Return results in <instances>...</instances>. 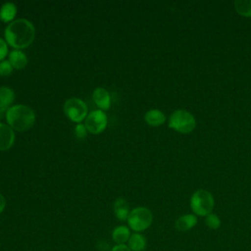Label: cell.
<instances>
[{
  "label": "cell",
  "instance_id": "6da1fadb",
  "mask_svg": "<svg viewBox=\"0 0 251 251\" xmlns=\"http://www.w3.org/2000/svg\"><path fill=\"white\" fill-rule=\"evenodd\" d=\"M5 40L14 49L22 50L27 48L35 38V27L33 24L24 18L14 20L5 28Z\"/></svg>",
  "mask_w": 251,
  "mask_h": 251
},
{
  "label": "cell",
  "instance_id": "7a4b0ae2",
  "mask_svg": "<svg viewBox=\"0 0 251 251\" xmlns=\"http://www.w3.org/2000/svg\"><path fill=\"white\" fill-rule=\"evenodd\" d=\"M8 126L17 131H26L35 123V113L27 105L17 104L10 107L5 114Z\"/></svg>",
  "mask_w": 251,
  "mask_h": 251
},
{
  "label": "cell",
  "instance_id": "3957f363",
  "mask_svg": "<svg viewBox=\"0 0 251 251\" xmlns=\"http://www.w3.org/2000/svg\"><path fill=\"white\" fill-rule=\"evenodd\" d=\"M215 200L208 190L198 189L190 197V208L195 216L206 217L213 213Z\"/></svg>",
  "mask_w": 251,
  "mask_h": 251
},
{
  "label": "cell",
  "instance_id": "277c9868",
  "mask_svg": "<svg viewBox=\"0 0 251 251\" xmlns=\"http://www.w3.org/2000/svg\"><path fill=\"white\" fill-rule=\"evenodd\" d=\"M128 227L134 232H141L150 227L153 223V214L146 207H136L130 210L127 218Z\"/></svg>",
  "mask_w": 251,
  "mask_h": 251
},
{
  "label": "cell",
  "instance_id": "5b68a950",
  "mask_svg": "<svg viewBox=\"0 0 251 251\" xmlns=\"http://www.w3.org/2000/svg\"><path fill=\"white\" fill-rule=\"evenodd\" d=\"M196 126L193 115L185 110H176L169 119V127L180 133H189Z\"/></svg>",
  "mask_w": 251,
  "mask_h": 251
},
{
  "label": "cell",
  "instance_id": "8992f818",
  "mask_svg": "<svg viewBox=\"0 0 251 251\" xmlns=\"http://www.w3.org/2000/svg\"><path fill=\"white\" fill-rule=\"evenodd\" d=\"M63 110L66 117L76 124H80L88 115L87 105L83 100L77 97H72L66 100Z\"/></svg>",
  "mask_w": 251,
  "mask_h": 251
},
{
  "label": "cell",
  "instance_id": "52a82bcc",
  "mask_svg": "<svg viewBox=\"0 0 251 251\" xmlns=\"http://www.w3.org/2000/svg\"><path fill=\"white\" fill-rule=\"evenodd\" d=\"M108 124L107 116L102 110H94L90 112L85 119V126L88 132L92 134H98L104 131Z\"/></svg>",
  "mask_w": 251,
  "mask_h": 251
},
{
  "label": "cell",
  "instance_id": "ba28073f",
  "mask_svg": "<svg viewBox=\"0 0 251 251\" xmlns=\"http://www.w3.org/2000/svg\"><path fill=\"white\" fill-rule=\"evenodd\" d=\"M16 135L14 129L8 125L0 123V151H6L10 149L15 142Z\"/></svg>",
  "mask_w": 251,
  "mask_h": 251
},
{
  "label": "cell",
  "instance_id": "9c48e42d",
  "mask_svg": "<svg viewBox=\"0 0 251 251\" xmlns=\"http://www.w3.org/2000/svg\"><path fill=\"white\" fill-rule=\"evenodd\" d=\"M92 99L95 105L102 111L111 107V95L104 87H96L92 92Z\"/></svg>",
  "mask_w": 251,
  "mask_h": 251
},
{
  "label": "cell",
  "instance_id": "30bf717a",
  "mask_svg": "<svg viewBox=\"0 0 251 251\" xmlns=\"http://www.w3.org/2000/svg\"><path fill=\"white\" fill-rule=\"evenodd\" d=\"M197 224V216L194 214H184L178 217L175 223V227L176 230L185 232L192 229Z\"/></svg>",
  "mask_w": 251,
  "mask_h": 251
},
{
  "label": "cell",
  "instance_id": "8fae6325",
  "mask_svg": "<svg viewBox=\"0 0 251 251\" xmlns=\"http://www.w3.org/2000/svg\"><path fill=\"white\" fill-rule=\"evenodd\" d=\"M8 61L14 69L22 70L27 65V57L22 50L14 49L8 54Z\"/></svg>",
  "mask_w": 251,
  "mask_h": 251
},
{
  "label": "cell",
  "instance_id": "7c38bea8",
  "mask_svg": "<svg viewBox=\"0 0 251 251\" xmlns=\"http://www.w3.org/2000/svg\"><path fill=\"white\" fill-rule=\"evenodd\" d=\"M144 120L151 126H159L165 123L166 116L159 109H150L145 113Z\"/></svg>",
  "mask_w": 251,
  "mask_h": 251
},
{
  "label": "cell",
  "instance_id": "4fadbf2b",
  "mask_svg": "<svg viewBox=\"0 0 251 251\" xmlns=\"http://www.w3.org/2000/svg\"><path fill=\"white\" fill-rule=\"evenodd\" d=\"M130 228L126 226H118L112 231V239L116 244H126L130 236Z\"/></svg>",
  "mask_w": 251,
  "mask_h": 251
},
{
  "label": "cell",
  "instance_id": "5bb4252c",
  "mask_svg": "<svg viewBox=\"0 0 251 251\" xmlns=\"http://www.w3.org/2000/svg\"><path fill=\"white\" fill-rule=\"evenodd\" d=\"M15 100V92L9 86H0V107L7 111Z\"/></svg>",
  "mask_w": 251,
  "mask_h": 251
},
{
  "label": "cell",
  "instance_id": "9a60e30c",
  "mask_svg": "<svg viewBox=\"0 0 251 251\" xmlns=\"http://www.w3.org/2000/svg\"><path fill=\"white\" fill-rule=\"evenodd\" d=\"M17 6L13 2H6L0 8V20L4 23H11L17 15Z\"/></svg>",
  "mask_w": 251,
  "mask_h": 251
},
{
  "label": "cell",
  "instance_id": "2e32d148",
  "mask_svg": "<svg viewBox=\"0 0 251 251\" xmlns=\"http://www.w3.org/2000/svg\"><path fill=\"white\" fill-rule=\"evenodd\" d=\"M146 237L140 232L131 233L127 241V246L131 251H143L146 247Z\"/></svg>",
  "mask_w": 251,
  "mask_h": 251
},
{
  "label": "cell",
  "instance_id": "e0dca14e",
  "mask_svg": "<svg viewBox=\"0 0 251 251\" xmlns=\"http://www.w3.org/2000/svg\"><path fill=\"white\" fill-rule=\"evenodd\" d=\"M129 212V206L124 198H118L114 202V213L120 221H126Z\"/></svg>",
  "mask_w": 251,
  "mask_h": 251
},
{
  "label": "cell",
  "instance_id": "ac0fdd59",
  "mask_svg": "<svg viewBox=\"0 0 251 251\" xmlns=\"http://www.w3.org/2000/svg\"><path fill=\"white\" fill-rule=\"evenodd\" d=\"M234 9L243 17H251V0H236Z\"/></svg>",
  "mask_w": 251,
  "mask_h": 251
},
{
  "label": "cell",
  "instance_id": "d6986e66",
  "mask_svg": "<svg viewBox=\"0 0 251 251\" xmlns=\"http://www.w3.org/2000/svg\"><path fill=\"white\" fill-rule=\"evenodd\" d=\"M205 224L210 229H218L221 226V219L218 215L211 213L205 217Z\"/></svg>",
  "mask_w": 251,
  "mask_h": 251
},
{
  "label": "cell",
  "instance_id": "ffe728a7",
  "mask_svg": "<svg viewBox=\"0 0 251 251\" xmlns=\"http://www.w3.org/2000/svg\"><path fill=\"white\" fill-rule=\"evenodd\" d=\"M13 67L8 60L0 62V76H9L13 73Z\"/></svg>",
  "mask_w": 251,
  "mask_h": 251
},
{
  "label": "cell",
  "instance_id": "44dd1931",
  "mask_svg": "<svg viewBox=\"0 0 251 251\" xmlns=\"http://www.w3.org/2000/svg\"><path fill=\"white\" fill-rule=\"evenodd\" d=\"M74 132H75V135L76 136V138H78V139H83V138L86 137L88 130H87L85 125L80 123V124H77V125L75 126Z\"/></svg>",
  "mask_w": 251,
  "mask_h": 251
},
{
  "label": "cell",
  "instance_id": "7402d4cb",
  "mask_svg": "<svg viewBox=\"0 0 251 251\" xmlns=\"http://www.w3.org/2000/svg\"><path fill=\"white\" fill-rule=\"evenodd\" d=\"M8 55V44L6 40L0 37V62L5 60V57Z\"/></svg>",
  "mask_w": 251,
  "mask_h": 251
},
{
  "label": "cell",
  "instance_id": "603a6c76",
  "mask_svg": "<svg viewBox=\"0 0 251 251\" xmlns=\"http://www.w3.org/2000/svg\"><path fill=\"white\" fill-rule=\"evenodd\" d=\"M111 251H131L127 244H116L111 248Z\"/></svg>",
  "mask_w": 251,
  "mask_h": 251
},
{
  "label": "cell",
  "instance_id": "cb8c5ba5",
  "mask_svg": "<svg viewBox=\"0 0 251 251\" xmlns=\"http://www.w3.org/2000/svg\"><path fill=\"white\" fill-rule=\"evenodd\" d=\"M5 207H6V199H5V197L0 193V214L4 211Z\"/></svg>",
  "mask_w": 251,
  "mask_h": 251
},
{
  "label": "cell",
  "instance_id": "d4e9b609",
  "mask_svg": "<svg viewBox=\"0 0 251 251\" xmlns=\"http://www.w3.org/2000/svg\"><path fill=\"white\" fill-rule=\"evenodd\" d=\"M6 114V111L3 110L1 107H0V120L3 118V116Z\"/></svg>",
  "mask_w": 251,
  "mask_h": 251
}]
</instances>
